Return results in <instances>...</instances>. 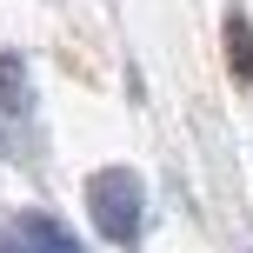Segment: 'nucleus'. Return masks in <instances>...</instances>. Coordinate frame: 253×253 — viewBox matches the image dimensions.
Returning a JSON list of instances; mask_svg holds the SVG:
<instances>
[{
	"label": "nucleus",
	"instance_id": "3",
	"mask_svg": "<svg viewBox=\"0 0 253 253\" xmlns=\"http://www.w3.org/2000/svg\"><path fill=\"white\" fill-rule=\"evenodd\" d=\"M227 67H233V80H253V27L240 7L227 13Z\"/></svg>",
	"mask_w": 253,
	"mask_h": 253
},
{
	"label": "nucleus",
	"instance_id": "5",
	"mask_svg": "<svg viewBox=\"0 0 253 253\" xmlns=\"http://www.w3.org/2000/svg\"><path fill=\"white\" fill-rule=\"evenodd\" d=\"M0 253H20V247H13V240H7V233H0Z\"/></svg>",
	"mask_w": 253,
	"mask_h": 253
},
{
	"label": "nucleus",
	"instance_id": "4",
	"mask_svg": "<svg viewBox=\"0 0 253 253\" xmlns=\"http://www.w3.org/2000/svg\"><path fill=\"white\" fill-rule=\"evenodd\" d=\"M0 107H7V114H27V107H34V87H27L20 53H0Z\"/></svg>",
	"mask_w": 253,
	"mask_h": 253
},
{
	"label": "nucleus",
	"instance_id": "1",
	"mask_svg": "<svg viewBox=\"0 0 253 253\" xmlns=\"http://www.w3.org/2000/svg\"><path fill=\"white\" fill-rule=\"evenodd\" d=\"M87 213L114 247H140V227H147V187H140V173L133 167H100L87 180Z\"/></svg>",
	"mask_w": 253,
	"mask_h": 253
},
{
	"label": "nucleus",
	"instance_id": "2",
	"mask_svg": "<svg viewBox=\"0 0 253 253\" xmlns=\"http://www.w3.org/2000/svg\"><path fill=\"white\" fill-rule=\"evenodd\" d=\"M20 247L27 253H80V240L53 213H20Z\"/></svg>",
	"mask_w": 253,
	"mask_h": 253
}]
</instances>
